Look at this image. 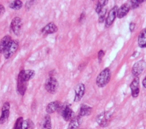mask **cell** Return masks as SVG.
I'll return each mask as SVG.
<instances>
[{
  "instance_id": "cell-1",
  "label": "cell",
  "mask_w": 146,
  "mask_h": 129,
  "mask_svg": "<svg viewBox=\"0 0 146 129\" xmlns=\"http://www.w3.org/2000/svg\"><path fill=\"white\" fill-rule=\"evenodd\" d=\"M111 71L108 68L103 69L98 76L96 83L98 86L100 88H103L110 81L111 78Z\"/></svg>"
},
{
  "instance_id": "cell-2",
  "label": "cell",
  "mask_w": 146,
  "mask_h": 129,
  "mask_svg": "<svg viewBox=\"0 0 146 129\" xmlns=\"http://www.w3.org/2000/svg\"><path fill=\"white\" fill-rule=\"evenodd\" d=\"M44 87L47 92L52 94H55L59 87L58 81L55 77H50L46 80Z\"/></svg>"
},
{
  "instance_id": "cell-3",
  "label": "cell",
  "mask_w": 146,
  "mask_h": 129,
  "mask_svg": "<svg viewBox=\"0 0 146 129\" xmlns=\"http://www.w3.org/2000/svg\"><path fill=\"white\" fill-rule=\"evenodd\" d=\"M19 47L18 41L17 40H12L7 47L3 52V56L6 59H9L16 52Z\"/></svg>"
},
{
  "instance_id": "cell-4",
  "label": "cell",
  "mask_w": 146,
  "mask_h": 129,
  "mask_svg": "<svg viewBox=\"0 0 146 129\" xmlns=\"http://www.w3.org/2000/svg\"><path fill=\"white\" fill-rule=\"evenodd\" d=\"M111 118V114L108 111H104L97 116L96 122L100 126L104 127L108 125Z\"/></svg>"
},
{
  "instance_id": "cell-5",
  "label": "cell",
  "mask_w": 146,
  "mask_h": 129,
  "mask_svg": "<svg viewBox=\"0 0 146 129\" xmlns=\"http://www.w3.org/2000/svg\"><path fill=\"white\" fill-rule=\"evenodd\" d=\"M22 25L21 19L19 17L17 16L12 19L10 24V28L15 35L18 36L21 33Z\"/></svg>"
},
{
  "instance_id": "cell-6",
  "label": "cell",
  "mask_w": 146,
  "mask_h": 129,
  "mask_svg": "<svg viewBox=\"0 0 146 129\" xmlns=\"http://www.w3.org/2000/svg\"><path fill=\"white\" fill-rule=\"evenodd\" d=\"M60 114L65 121H70L73 118L74 112L68 105L62 106L59 110Z\"/></svg>"
},
{
  "instance_id": "cell-7",
  "label": "cell",
  "mask_w": 146,
  "mask_h": 129,
  "mask_svg": "<svg viewBox=\"0 0 146 129\" xmlns=\"http://www.w3.org/2000/svg\"><path fill=\"white\" fill-rule=\"evenodd\" d=\"M10 105L9 102H6L3 103L1 110V115L0 116L1 124L5 123L8 119L10 114Z\"/></svg>"
},
{
  "instance_id": "cell-8",
  "label": "cell",
  "mask_w": 146,
  "mask_h": 129,
  "mask_svg": "<svg viewBox=\"0 0 146 129\" xmlns=\"http://www.w3.org/2000/svg\"><path fill=\"white\" fill-rule=\"evenodd\" d=\"M146 66V63L144 60H140L134 64L132 69V73L133 76L137 77L140 75L145 69Z\"/></svg>"
},
{
  "instance_id": "cell-9",
  "label": "cell",
  "mask_w": 146,
  "mask_h": 129,
  "mask_svg": "<svg viewBox=\"0 0 146 129\" xmlns=\"http://www.w3.org/2000/svg\"><path fill=\"white\" fill-rule=\"evenodd\" d=\"M27 89V81H26L22 76L18 74L17 80V90L18 93L23 95Z\"/></svg>"
},
{
  "instance_id": "cell-10",
  "label": "cell",
  "mask_w": 146,
  "mask_h": 129,
  "mask_svg": "<svg viewBox=\"0 0 146 129\" xmlns=\"http://www.w3.org/2000/svg\"><path fill=\"white\" fill-rule=\"evenodd\" d=\"M85 92V86L83 84H78L75 89V98L74 101L78 102L83 97Z\"/></svg>"
},
{
  "instance_id": "cell-11",
  "label": "cell",
  "mask_w": 146,
  "mask_h": 129,
  "mask_svg": "<svg viewBox=\"0 0 146 129\" xmlns=\"http://www.w3.org/2000/svg\"><path fill=\"white\" fill-rule=\"evenodd\" d=\"M117 6H114L112 9L110 10L109 11L106 20V27L110 26L115 20L116 14H117Z\"/></svg>"
},
{
  "instance_id": "cell-12",
  "label": "cell",
  "mask_w": 146,
  "mask_h": 129,
  "mask_svg": "<svg viewBox=\"0 0 146 129\" xmlns=\"http://www.w3.org/2000/svg\"><path fill=\"white\" fill-rule=\"evenodd\" d=\"M131 94L133 97H137L139 93V78L136 77L130 84Z\"/></svg>"
},
{
  "instance_id": "cell-13",
  "label": "cell",
  "mask_w": 146,
  "mask_h": 129,
  "mask_svg": "<svg viewBox=\"0 0 146 129\" xmlns=\"http://www.w3.org/2000/svg\"><path fill=\"white\" fill-rule=\"evenodd\" d=\"M58 31V27L54 22H50L41 30V32L43 35L54 34Z\"/></svg>"
},
{
  "instance_id": "cell-14",
  "label": "cell",
  "mask_w": 146,
  "mask_h": 129,
  "mask_svg": "<svg viewBox=\"0 0 146 129\" xmlns=\"http://www.w3.org/2000/svg\"><path fill=\"white\" fill-rule=\"evenodd\" d=\"M61 106H62V105L60 102L58 101H53L49 103L47 105L46 110L48 114H52L55 111L59 110Z\"/></svg>"
},
{
  "instance_id": "cell-15",
  "label": "cell",
  "mask_w": 146,
  "mask_h": 129,
  "mask_svg": "<svg viewBox=\"0 0 146 129\" xmlns=\"http://www.w3.org/2000/svg\"><path fill=\"white\" fill-rule=\"evenodd\" d=\"M12 38L10 35L3 36L0 41V53H3V52L11 41Z\"/></svg>"
},
{
  "instance_id": "cell-16",
  "label": "cell",
  "mask_w": 146,
  "mask_h": 129,
  "mask_svg": "<svg viewBox=\"0 0 146 129\" xmlns=\"http://www.w3.org/2000/svg\"><path fill=\"white\" fill-rule=\"evenodd\" d=\"M130 9V5L128 3L122 5L117 11V16L119 18H122L127 14Z\"/></svg>"
},
{
  "instance_id": "cell-17",
  "label": "cell",
  "mask_w": 146,
  "mask_h": 129,
  "mask_svg": "<svg viewBox=\"0 0 146 129\" xmlns=\"http://www.w3.org/2000/svg\"><path fill=\"white\" fill-rule=\"evenodd\" d=\"M35 73V71L31 69L22 70L19 73V74L22 76V77L27 82L29 81L30 80L32 79L34 77Z\"/></svg>"
},
{
  "instance_id": "cell-18",
  "label": "cell",
  "mask_w": 146,
  "mask_h": 129,
  "mask_svg": "<svg viewBox=\"0 0 146 129\" xmlns=\"http://www.w3.org/2000/svg\"><path fill=\"white\" fill-rule=\"evenodd\" d=\"M138 45L141 48L146 47V28H144L140 32L138 36Z\"/></svg>"
},
{
  "instance_id": "cell-19",
  "label": "cell",
  "mask_w": 146,
  "mask_h": 129,
  "mask_svg": "<svg viewBox=\"0 0 146 129\" xmlns=\"http://www.w3.org/2000/svg\"><path fill=\"white\" fill-rule=\"evenodd\" d=\"M82 122L81 116H78L72 118L68 124L67 129H78Z\"/></svg>"
},
{
  "instance_id": "cell-20",
  "label": "cell",
  "mask_w": 146,
  "mask_h": 129,
  "mask_svg": "<svg viewBox=\"0 0 146 129\" xmlns=\"http://www.w3.org/2000/svg\"><path fill=\"white\" fill-rule=\"evenodd\" d=\"M92 111V108L86 105H82L79 112V115L80 116H87L91 114Z\"/></svg>"
},
{
  "instance_id": "cell-21",
  "label": "cell",
  "mask_w": 146,
  "mask_h": 129,
  "mask_svg": "<svg viewBox=\"0 0 146 129\" xmlns=\"http://www.w3.org/2000/svg\"><path fill=\"white\" fill-rule=\"evenodd\" d=\"M51 118L48 114L44 116L43 121L42 124V129H51Z\"/></svg>"
},
{
  "instance_id": "cell-22",
  "label": "cell",
  "mask_w": 146,
  "mask_h": 129,
  "mask_svg": "<svg viewBox=\"0 0 146 129\" xmlns=\"http://www.w3.org/2000/svg\"><path fill=\"white\" fill-rule=\"evenodd\" d=\"M23 3L20 0H15L10 2L9 4V6L10 9L18 10L22 7Z\"/></svg>"
},
{
  "instance_id": "cell-23",
  "label": "cell",
  "mask_w": 146,
  "mask_h": 129,
  "mask_svg": "<svg viewBox=\"0 0 146 129\" xmlns=\"http://www.w3.org/2000/svg\"><path fill=\"white\" fill-rule=\"evenodd\" d=\"M34 127V124L30 119H27L23 120L21 127V129H33Z\"/></svg>"
},
{
  "instance_id": "cell-24",
  "label": "cell",
  "mask_w": 146,
  "mask_h": 129,
  "mask_svg": "<svg viewBox=\"0 0 146 129\" xmlns=\"http://www.w3.org/2000/svg\"><path fill=\"white\" fill-rule=\"evenodd\" d=\"M108 3V1H99L98 2V4L96 7V11L98 14H99L100 11L102 10L103 7Z\"/></svg>"
},
{
  "instance_id": "cell-25",
  "label": "cell",
  "mask_w": 146,
  "mask_h": 129,
  "mask_svg": "<svg viewBox=\"0 0 146 129\" xmlns=\"http://www.w3.org/2000/svg\"><path fill=\"white\" fill-rule=\"evenodd\" d=\"M23 121V119L22 117H19L15 124H14V127H13V129H21V126H22V122Z\"/></svg>"
},
{
  "instance_id": "cell-26",
  "label": "cell",
  "mask_w": 146,
  "mask_h": 129,
  "mask_svg": "<svg viewBox=\"0 0 146 129\" xmlns=\"http://www.w3.org/2000/svg\"><path fill=\"white\" fill-rule=\"evenodd\" d=\"M106 9L103 8L102 10L100 11V12L98 14H99V22H103L104 18H105V15L106 14Z\"/></svg>"
},
{
  "instance_id": "cell-27",
  "label": "cell",
  "mask_w": 146,
  "mask_h": 129,
  "mask_svg": "<svg viewBox=\"0 0 146 129\" xmlns=\"http://www.w3.org/2000/svg\"><path fill=\"white\" fill-rule=\"evenodd\" d=\"M144 1L143 0H135V1H131V7L133 9H135L139 7V5L143 2Z\"/></svg>"
},
{
  "instance_id": "cell-28",
  "label": "cell",
  "mask_w": 146,
  "mask_h": 129,
  "mask_svg": "<svg viewBox=\"0 0 146 129\" xmlns=\"http://www.w3.org/2000/svg\"><path fill=\"white\" fill-rule=\"evenodd\" d=\"M104 51L103 50H100V51H99L98 54V60L99 61L100 63L101 62V61L102 60V58L104 56Z\"/></svg>"
},
{
  "instance_id": "cell-29",
  "label": "cell",
  "mask_w": 146,
  "mask_h": 129,
  "mask_svg": "<svg viewBox=\"0 0 146 129\" xmlns=\"http://www.w3.org/2000/svg\"><path fill=\"white\" fill-rule=\"evenodd\" d=\"M34 1H28L26 2L25 5V7L27 10H29V9L31 7V6L33 5Z\"/></svg>"
},
{
  "instance_id": "cell-30",
  "label": "cell",
  "mask_w": 146,
  "mask_h": 129,
  "mask_svg": "<svg viewBox=\"0 0 146 129\" xmlns=\"http://www.w3.org/2000/svg\"><path fill=\"white\" fill-rule=\"evenodd\" d=\"M5 13V7L2 4H0V15H3Z\"/></svg>"
},
{
  "instance_id": "cell-31",
  "label": "cell",
  "mask_w": 146,
  "mask_h": 129,
  "mask_svg": "<svg viewBox=\"0 0 146 129\" xmlns=\"http://www.w3.org/2000/svg\"><path fill=\"white\" fill-rule=\"evenodd\" d=\"M135 24L131 22L130 24H129V30L131 31H133V30L135 29Z\"/></svg>"
},
{
  "instance_id": "cell-32",
  "label": "cell",
  "mask_w": 146,
  "mask_h": 129,
  "mask_svg": "<svg viewBox=\"0 0 146 129\" xmlns=\"http://www.w3.org/2000/svg\"><path fill=\"white\" fill-rule=\"evenodd\" d=\"M143 86L144 87V88H146V77L144 78V80H143Z\"/></svg>"
}]
</instances>
